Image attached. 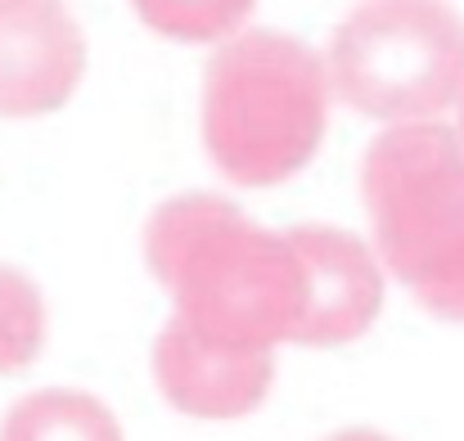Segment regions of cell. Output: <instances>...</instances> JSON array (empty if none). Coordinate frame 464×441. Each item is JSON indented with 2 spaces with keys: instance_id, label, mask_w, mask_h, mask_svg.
Here are the masks:
<instances>
[{
  "instance_id": "6da1fadb",
  "label": "cell",
  "mask_w": 464,
  "mask_h": 441,
  "mask_svg": "<svg viewBox=\"0 0 464 441\" xmlns=\"http://www.w3.org/2000/svg\"><path fill=\"white\" fill-rule=\"evenodd\" d=\"M145 257L171 315L203 342L271 351L303 315V262L285 235L217 194H176L145 225Z\"/></svg>"
},
{
  "instance_id": "7a4b0ae2",
  "label": "cell",
  "mask_w": 464,
  "mask_h": 441,
  "mask_svg": "<svg viewBox=\"0 0 464 441\" xmlns=\"http://www.w3.org/2000/svg\"><path fill=\"white\" fill-rule=\"evenodd\" d=\"M324 59L289 32L244 27L203 72V145L235 185H280L315 158L329 122Z\"/></svg>"
},
{
  "instance_id": "3957f363",
  "label": "cell",
  "mask_w": 464,
  "mask_h": 441,
  "mask_svg": "<svg viewBox=\"0 0 464 441\" xmlns=\"http://www.w3.org/2000/svg\"><path fill=\"white\" fill-rule=\"evenodd\" d=\"M361 194L388 271L464 324V140L451 127H388L361 162Z\"/></svg>"
},
{
  "instance_id": "277c9868",
  "label": "cell",
  "mask_w": 464,
  "mask_h": 441,
  "mask_svg": "<svg viewBox=\"0 0 464 441\" xmlns=\"http://www.w3.org/2000/svg\"><path fill=\"white\" fill-rule=\"evenodd\" d=\"M329 95L365 118L415 127L464 91V18L442 0H365L329 41Z\"/></svg>"
},
{
  "instance_id": "5b68a950",
  "label": "cell",
  "mask_w": 464,
  "mask_h": 441,
  "mask_svg": "<svg viewBox=\"0 0 464 441\" xmlns=\"http://www.w3.org/2000/svg\"><path fill=\"white\" fill-rule=\"evenodd\" d=\"M86 36L59 0H0V118H41L72 100Z\"/></svg>"
},
{
  "instance_id": "8992f818",
  "label": "cell",
  "mask_w": 464,
  "mask_h": 441,
  "mask_svg": "<svg viewBox=\"0 0 464 441\" xmlns=\"http://www.w3.org/2000/svg\"><path fill=\"white\" fill-rule=\"evenodd\" d=\"M285 239L303 262V315L289 342L338 347L361 338L383 306V271L374 253L334 225H294Z\"/></svg>"
},
{
  "instance_id": "52a82bcc",
  "label": "cell",
  "mask_w": 464,
  "mask_h": 441,
  "mask_svg": "<svg viewBox=\"0 0 464 441\" xmlns=\"http://www.w3.org/2000/svg\"><path fill=\"white\" fill-rule=\"evenodd\" d=\"M154 379L180 415L239 419L266 401L276 379V356L203 342L194 329H185L171 315L154 342Z\"/></svg>"
},
{
  "instance_id": "ba28073f",
  "label": "cell",
  "mask_w": 464,
  "mask_h": 441,
  "mask_svg": "<svg viewBox=\"0 0 464 441\" xmlns=\"http://www.w3.org/2000/svg\"><path fill=\"white\" fill-rule=\"evenodd\" d=\"M0 441H122L113 410L72 388L27 392L0 419Z\"/></svg>"
},
{
  "instance_id": "9c48e42d",
  "label": "cell",
  "mask_w": 464,
  "mask_h": 441,
  "mask_svg": "<svg viewBox=\"0 0 464 441\" xmlns=\"http://www.w3.org/2000/svg\"><path fill=\"white\" fill-rule=\"evenodd\" d=\"M45 347V302L41 289L0 262V374L27 369Z\"/></svg>"
},
{
  "instance_id": "30bf717a",
  "label": "cell",
  "mask_w": 464,
  "mask_h": 441,
  "mask_svg": "<svg viewBox=\"0 0 464 441\" xmlns=\"http://www.w3.org/2000/svg\"><path fill=\"white\" fill-rule=\"evenodd\" d=\"M257 0H131V9L171 41H226L244 32Z\"/></svg>"
},
{
  "instance_id": "8fae6325",
  "label": "cell",
  "mask_w": 464,
  "mask_h": 441,
  "mask_svg": "<svg viewBox=\"0 0 464 441\" xmlns=\"http://www.w3.org/2000/svg\"><path fill=\"white\" fill-rule=\"evenodd\" d=\"M329 441H392V437H383L374 428H343V433H334Z\"/></svg>"
},
{
  "instance_id": "7c38bea8",
  "label": "cell",
  "mask_w": 464,
  "mask_h": 441,
  "mask_svg": "<svg viewBox=\"0 0 464 441\" xmlns=\"http://www.w3.org/2000/svg\"><path fill=\"white\" fill-rule=\"evenodd\" d=\"M456 136L464 140V91H460V131H456Z\"/></svg>"
}]
</instances>
